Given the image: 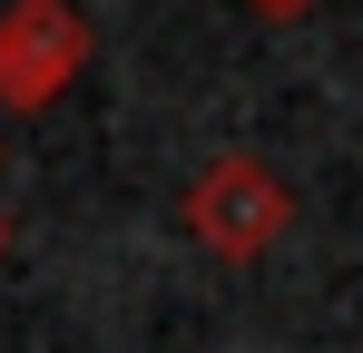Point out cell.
<instances>
[{"label": "cell", "mask_w": 363, "mask_h": 353, "mask_svg": "<svg viewBox=\"0 0 363 353\" xmlns=\"http://www.w3.org/2000/svg\"><path fill=\"white\" fill-rule=\"evenodd\" d=\"M285 226H295V186L265 167V157L226 147V157H206V167H196V186H186V235H196L206 255L255 265V255H275V245H285Z\"/></svg>", "instance_id": "1"}, {"label": "cell", "mask_w": 363, "mask_h": 353, "mask_svg": "<svg viewBox=\"0 0 363 353\" xmlns=\"http://www.w3.org/2000/svg\"><path fill=\"white\" fill-rule=\"evenodd\" d=\"M79 69H89V20H79L69 0H10V10H0V99L20 118L60 108Z\"/></svg>", "instance_id": "2"}, {"label": "cell", "mask_w": 363, "mask_h": 353, "mask_svg": "<svg viewBox=\"0 0 363 353\" xmlns=\"http://www.w3.org/2000/svg\"><path fill=\"white\" fill-rule=\"evenodd\" d=\"M255 20H304V10H324V0H245Z\"/></svg>", "instance_id": "3"}, {"label": "cell", "mask_w": 363, "mask_h": 353, "mask_svg": "<svg viewBox=\"0 0 363 353\" xmlns=\"http://www.w3.org/2000/svg\"><path fill=\"white\" fill-rule=\"evenodd\" d=\"M0 255H10V216H0Z\"/></svg>", "instance_id": "4"}]
</instances>
